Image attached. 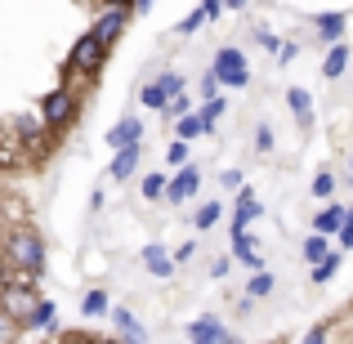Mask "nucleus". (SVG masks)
Instances as JSON below:
<instances>
[{
	"label": "nucleus",
	"mask_w": 353,
	"mask_h": 344,
	"mask_svg": "<svg viewBox=\"0 0 353 344\" xmlns=\"http://www.w3.org/2000/svg\"><path fill=\"white\" fill-rule=\"evenodd\" d=\"M9 264L14 268H32V273H41L45 268V241L36 228H14L9 232V246H5Z\"/></svg>",
	"instance_id": "nucleus-1"
},
{
	"label": "nucleus",
	"mask_w": 353,
	"mask_h": 344,
	"mask_svg": "<svg viewBox=\"0 0 353 344\" xmlns=\"http://www.w3.org/2000/svg\"><path fill=\"white\" fill-rule=\"evenodd\" d=\"M103 59H108V45L99 41L94 32H85L77 45H72V54H68V68H72V72H81V77H99Z\"/></svg>",
	"instance_id": "nucleus-2"
},
{
	"label": "nucleus",
	"mask_w": 353,
	"mask_h": 344,
	"mask_svg": "<svg viewBox=\"0 0 353 344\" xmlns=\"http://www.w3.org/2000/svg\"><path fill=\"white\" fill-rule=\"evenodd\" d=\"M210 72L219 77V85H246V81H250V72H246V54H241V50H233V45L215 54Z\"/></svg>",
	"instance_id": "nucleus-3"
},
{
	"label": "nucleus",
	"mask_w": 353,
	"mask_h": 344,
	"mask_svg": "<svg viewBox=\"0 0 353 344\" xmlns=\"http://www.w3.org/2000/svg\"><path fill=\"white\" fill-rule=\"evenodd\" d=\"M197 188H201V170L183 161V165H179V174H174V179H165V192H161V197L170 201V206H179V201H188Z\"/></svg>",
	"instance_id": "nucleus-4"
},
{
	"label": "nucleus",
	"mask_w": 353,
	"mask_h": 344,
	"mask_svg": "<svg viewBox=\"0 0 353 344\" xmlns=\"http://www.w3.org/2000/svg\"><path fill=\"white\" fill-rule=\"evenodd\" d=\"M72 112H77V94L72 90H54L50 99H45V108H41V121L50 130H59V125H68Z\"/></svg>",
	"instance_id": "nucleus-5"
},
{
	"label": "nucleus",
	"mask_w": 353,
	"mask_h": 344,
	"mask_svg": "<svg viewBox=\"0 0 353 344\" xmlns=\"http://www.w3.org/2000/svg\"><path fill=\"white\" fill-rule=\"evenodd\" d=\"M103 143L108 148H125V143H143V121L139 117H121L112 130L103 134Z\"/></svg>",
	"instance_id": "nucleus-6"
},
{
	"label": "nucleus",
	"mask_w": 353,
	"mask_h": 344,
	"mask_svg": "<svg viewBox=\"0 0 353 344\" xmlns=\"http://www.w3.org/2000/svg\"><path fill=\"white\" fill-rule=\"evenodd\" d=\"M139 156H143V143H125V148H117V161H112V179H130V174L139 170Z\"/></svg>",
	"instance_id": "nucleus-7"
},
{
	"label": "nucleus",
	"mask_w": 353,
	"mask_h": 344,
	"mask_svg": "<svg viewBox=\"0 0 353 344\" xmlns=\"http://www.w3.org/2000/svg\"><path fill=\"white\" fill-rule=\"evenodd\" d=\"M286 103H291V112H295V121H300V130L313 125V99H309V90L291 85V90H286Z\"/></svg>",
	"instance_id": "nucleus-8"
},
{
	"label": "nucleus",
	"mask_w": 353,
	"mask_h": 344,
	"mask_svg": "<svg viewBox=\"0 0 353 344\" xmlns=\"http://www.w3.org/2000/svg\"><path fill=\"white\" fill-rule=\"evenodd\" d=\"M108 318H112V327H117L125 340H143V336H148V331H143V322H139L130 309H108Z\"/></svg>",
	"instance_id": "nucleus-9"
},
{
	"label": "nucleus",
	"mask_w": 353,
	"mask_h": 344,
	"mask_svg": "<svg viewBox=\"0 0 353 344\" xmlns=\"http://www.w3.org/2000/svg\"><path fill=\"white\" fill-rule=\"evenodd\" d=\"M188 336H192V340H233V331H228L219 318H197V322L188 327Z\"/></svg>",
	"instance_id": "nucleus-10"
},
{
	"label": "nucleus",
	"mask_w": 353,
	"mask_h": 344,
	"mask_svg": "<svg viewBox=\"0 0 353 344\" xmlns=\"http://www.w3.org/2000/svg\"><path fill=\"white\" fill-rule=\"evenodd\" d=\"M264 210H259V201H255V192L250 188H237V215H233V228H246L250 219H259Z\"/></svg>",
	"instance_id": "nucleus-11"
},
{
	"label": "nucleus",
	"mask_w": 353,
	"mask_h": 344,
	"mask_svg": "<svg viewBox=\"0 0 353 344\" xmlns=\"http://www.w3.org/2000/svg\"><path fill=\"white\" fill-rule=\"evenodd\" d=\"M121 27H125V9H112V14H103V18L94 23V36H99L103 45H112L117 36H121Z\"/></svg>",
	"instance_id": "nucleus-12"
},
{
	"label": "nucleus",
	"mask_w": 353,
	"mask_h": 344,
	"mask_svg": "<svg viewBox=\"0 0 353 344\" xmlns=\"http://www.w3.org/2000/svg\"><path fill=\"white\" fill-rule=\"evenodd\" d=\"M345 23H349L345 14H318L313 18V27H318L322 41H340V36H345Z\"/></svg>",
	"instance_id": "nucleus-13"
},
{
	"label": "nucleus",
	"mask_w": 353,
	"mask_h": 344,
	"mask_svg": "<svg viewBox=\"0 0 353 344\" xmlns=\"http://www.w3.org/2000/svg\"><path fill=\"white\" fill-rule=\"evenodd\" d=\"M18 322H23V327H54V304L50 300H36Z\"/></svg>",
	"instance_id": "nucleus-14"
},
{
	"label": "nucleus",
	"mask_w": 353,
	"mask_h": 344,
	"mask_svg": "<svg viewBox=\"0 0 353 344\" xmlns=\"http://www.w3.org/2000/svg\"><path fill=\"white\" fill-rule=\"evenodd\" d=\"M143 264L152 268L157 277H170V273H174V264H170V259H165V250L157 246V241H152V246H143Z\"/></svg>",
	"instance_id": "nucleus-15"
},
{
	"label": "nucleus",
	"mask_w": 353,
	"mask_h": 344,
	"mask_svg": "<svg viewBox=\"0 0 353 344\" xmlns=\"http://www.w3.org/2000/svg\"><path fill=\"white\" fill-rule=\"evenodd\" d=\"M340 224H345V206H327L318 219H313V232H327L331 237V232H340Z\"/></svg>",
	"instance_id": "nucleus-16"
},
{
	"label": "nucleus",
	"mask_w": 353,
	"mask_h": 344,
	"mask_svg": "<svg viewBox=\"0 0 353 344\" xmlns=\"http://www.w3.org/2000/svg\"><path fill=\"white\" fill-rule=\"evenodd\" d=\"M14 125H18V134H23V143H27V148L45 139V121H41V117H18Z\"/></svg>",
	"instance_id": "nucleus-17"
},
{
	"label": "nucleus",
	"mask_w": 353,
	"mask_h": 344,
	"mask_svg": "<svg viewBox=\"0 0 353 344\" xmlns=\"http://www.w3.org/2000/svg\"><path fill=\"white\" fill-rule=\"evenodd\" d=\"M224 108H228L224 99H219V94H210L206 103H201V112H197V117H201V125H206V130H215V121L224 117Z\"/></svg>",
	"instance_id": "nucleus-18"
},
{
	"label": "nucleus",
	"mask_w": 353,
	"mask_h": 344,
	"mask_svg": "<svg viewBox=\"0 0 353 344\" xmlns=\"http://www.w3.org/2000/svg\"><path fill=\"white\" fill-rule=\"evenodd\" d=\"M336 273H340V255H331V250H327V255L313 264V282H331Z\"/></svg>",
	"instance_id": "nucleus-19"
},
{
	"label": "nucleus",
	"mask_w": 353,
	"mask_h": 344,
	"mask_svg": "<svg viewBox=\"0 0 353 344\" xmlns=\"http://www.w3.org/2000/svg\"><path fill=\"white\" fill-rule=\"evenodd\" d=\"M197 134H206V125H201V117L183 112V117H179V125H174V139H197Z\"/></svg>",
	"instance_id": "nucleus-20"
},
{
	"label": "nucleus",
	"mask_w": 353,
	"mask_h": 344,
	"mask_svg": "<svg viewBox=\"0 0 353 344\" xmlns=\"http://www.w3.org/2000/svg\"><path fill=\"white\" fill-rule=\"evenodd\" d=\"M331 250V241H327V232H313L309 241H304V259H309V264H318L322 255H327Z\"/></svg>",
	"instance_id": "nucleus-21"
},
{
	"label": "nucleus",
	"mask_w": 353,
	"mask_h": 344,
	"mask_svg": "<svg viewBox=\"0 0 353 344\" xmlns=\"http://www.w3.org/2000/svg\"><path fill=\"white\" fill-rule=\"evenodd\" d=\"M81 309H85V318H108V309H112V304H108V295H103V291H90Z\"/></svg>",
	"instance_id": "nucleus-22"
},
{
	"label": "nucleus",
	"mask_w": 353,
	"mask_h": 344,
	"mask_svg": "<svg viewBox=\"0 0 353 344\" xmlns=\"http://www.w3.org/2000/svg\"><path fill=\"white\" fill-rule=\"evenodd\" d=\"M345 63H349V50H345V45H336V50L327 54V63H322V72H327V77L336 81L340 72H345Z\"/></svg>",
	"instance_id": "nucleus-23"
},
{
	"label": "nucleus",
	"mask_w": 353,
	"mask_h": 344,
	"mask_svg": "<svg viewBox=\"0 0 353 344\" xmlns=\"http://www.w3.org/2000/svg\"><path fill=\"white\" fill-rule=\"evenodd\" d=\"M273 291V277L264 273V268H255V277H250V286H246V295L250 300H264V295Z\"/></svg>",
	"instance_id": "nucleus-24"
},
{
	"label": "nucleus",
	"mask_w": 353,
	"mask_h": 344,
	"mask_svg": "<svg viewBox=\"0 0 353 344\" xmlns=\"http://www.w3.org/2000/svg\"><path fill=\"white\" fill-rule=\"evenodd\" d=\"M139 99H143V108H152V112H161V108H165V90L157 85V81H152V85H143V90H139Z\"/></svg>",
	"instance_id": "nucleus-25"
},
{
	"label": "nucleus",
	"mask_w": 353,
	"mask_h": 344,
	"mask_svg": "<svg viewBox=\"0 0 353 344\" xmlns=\"http://www.w3.org/2000/svg\"><path fill=\"white\" fill-rule=\"evenodd\" d=\"M219 215H224V210L210 201V206H201L197 215H192V224H197V228H215V224H219Z\"/></svg>",
	"instance_id": "nucleus-26"
},
{
	"label": "nucleus",
	"mask_w": 353,
	"mask_h": 344,
	"mask_svg": "<svg viewBox=\"0 0 353 344\" xmlns=\"http://www.w3.org/2000/svg\"><path fill=\"white\" fill-rule=\"evenodd\" d=\"M157 85L165 90V99H170V94H179V90H183V77H179V72H161V77H157Z\"/></svg>",
	"instance_id": "nucleus-27"
},
{
	"label": "nucleus",
	"mask_w": 353,
	"mask_h": 344,
	"mask_svg": "<svg viewBox=\"0 0 353 344\" xmlns=\"http://www.w3.org/2000/svg\"><path fill=\"white\" fill-rule=\"evenodd\" d=\"M161 192H165V174H148V179H143V197L157 201Z\"/></svg>",
	"instance_id": "nucleus-28"
},
{
	"label": "nucleus",
	"mask_w": 353,
	"mask_h": 344,
	"mask_svg": "<svg viewBox=\"0 0 353 344\" xmlns=\"http://www.w3.org/2000/svg\"><path fill=\"white\" fill-rule=\"evenodd\" d=\"M165 161H170V165H183V161H188V143H183V139H174V143L165 148Z\"/></svg>",
	"instance_id": "nucleus-29"
},
{
	"label": "nucleus",
	"mask_w": 353,
	"mask_h": 344,
	"mask_svg": "<svg viewBox=\"0 0 353 344\" xmlns=\"http://www.w3.org/2000/svg\"><path fill=\"white\" fill-rule=\"evenodd\" d=\"M201 23H206V14H201V9H197V14H188V18H183L179 27H174V32H179V36H192V32H197Z\"/></svg>",
	"instance_id": "nucleus-30"
},
{
	"label": "nucleus",
	"mask_w": 353,
	"mask_h": 344,
	"mask_svg": "<svg viewBox=\"0 0 353 344\" xmlns=\"http://www.w3.org/2000/svg\"><path fill=\"white\" fill-rule=\"evenodd\" d=\"M331 188H336L331 174H318V179H313V197H331Z\"/></svg>",
	"instance_id": "nucleus-31"
},
{
	"label": "nucleus",
	"mask_w": 353,
	"mask_h": 344,
	"mask_svg": "<svg viewBox=\"0 0 353 344\" xmlns=\"http://www.w3.org/2000/svg\"><path fill=\"white\" fill-rule=\"evenodd\" d=\"M255 148H259V152H268V148H273V130H268V125L255 130Z\"/></svg>",
	"instance_id": "nucleus-32"
},
{
	"label": "nucleus",
	"mask_w": 353,
	"mask_h": 344,
	"mask_svg": "<svg viewBox=\"0 0 353 344\" xmlns=\"http://www.w3.org/2000/svg\"><path fill=\"white\" fill-rule=\"evenodd\" d=\"M215 90H219V77H215V72H206V77H201V99H210Z\"/></svg>",
	"instance_id": "nucleus-33"
},
{
	"label": "nucleus",
	"mask_w": 353,
	"mask_h": 344,
	"mask_svg": "<svg viewBox=\"0 0 353 344\" xmlns=\"http://www.w3.org/2000/svg\"><path fill=\"white\" fill-rule=\"evenodd\" d=\"M192 255H197V241H183V246L174 250V264H183V259H192Z\"/></svg>",
	"instance_id": "nucleus-34"
},
{
	"label": "nucleus",
	"mask_w": 353,
	"mask_h": 344,
	"mask_svg": "<svg viewBox=\"0 0 353 344\" xmlns=\"http://www.w3.org/2000/svg\"><path fill=\"white\" fill-rule=\"evenodd\" d=\"M340 246L353 250V219H345V224H340Z\"/></svg>",
	"instance_id": "nucleus-35"
},
{
	"label": "nucleus",
	"mask_w": 353,
	"mask_h": 344,
	"mask_svg": "<svg viewBox=\"0 0 353 344\" xmlns=\"http://www.w3.org/2000/svg\"><path fill=\"white\" fill-rule=\"evenodd\" d=\"M219 183H224V188H241V170H224V174H219Z\"/></svg>",
	"instance_id": "nucleus-36"
},
{
	"label": "nucleus",
	"mask_w": 353,
	"mask_h": 344,
	"mask_svg": "<svg viewBox=\"0 0 353 344\" xmlns=\"http://www.w3.org/2000/svg\"><path fill=\"white\" fill-rule=\"evenodd\" d=\"M300 54V45H277V63H291Z\"/></svg>",
	"instance_id": "nucleus-37"
},
{
	"label": "nucleus",
	"mask_w": 353,
	"mask_h": 344,
	"mask_svg": "<svg viewBox=\"0 0 353 344\" xmlns=\"http://www.w3.org/2000/svg\"><path fill=\"white\" fill-rule=\"evenodd\" d=\"M219 9H224V0H201V14H206V18H215Z\"/></svg>",
	"instance_id": "nucleus-38"
},
{
	"label": "nucleus",
	"mask_w": 353,
	"mask_h": 344,
	"mask_svg": "<svg viewBox=\"0 0 353 344\" xmlns=\"http://www.w3.org/2000/svg\"><path fill=\"white\" fill-rule=\"evenodd\" d=\"M327 336H331L327 327H313V331H309V336H304V340H309V344H318V340H327Z\"/></svg>",
	"instance_id": "nucleus-39"
}]
</instances>
